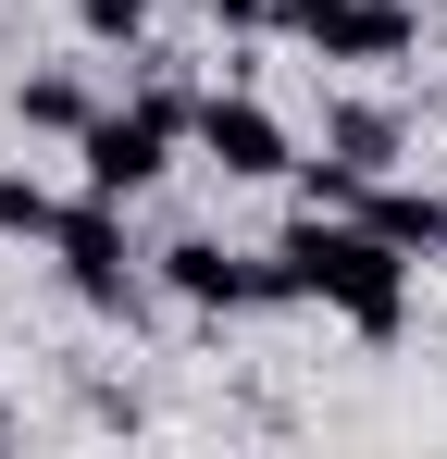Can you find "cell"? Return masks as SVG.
Returning <instances> with one entry per match:
<instances>
[{
  "instance_id": "6da1fadb",
  "label": "cell",
  "mask_w": 447,
  "mask_h": 459,
  "mask_svg": "<svg viewBox=\"0 0 447 459\" xmlns=\"http://www.w3.org/2000/svg\"><path fill=\"white\" fill-rule=\"evenodd\" d=\"M261 261H274V310L323 299L336 323H348V335H372V348L410 323V261H398V248H385L361 212H298V224L274 236Z\"/></svg>"
},
{
  "instance_id": "7a4b0ae2",
  "label": "cell",
  "mask_w": 447,
  "mask_h": 459,
  "mask_svg": "<svg viewBox=\"0 0 447 459\" xmlns=\"http://www.w3.org/2000/svg\"><path fill=\"white\" fill-rule=\"evenodd\" d=\"M174 137H199V100H187V87H149L137 112H87V137H74L87 199H149L162 161H174Z\"/></svg>"
},
{
  "instance_id": "3957f363",
  "label": "cell",
  "mask_w": 447,
  "mask_h": 459,
  "mask_svg": "<svg viewBox=\"0 0 447 459\" xmlns=\"http://www.w3.org/2000/svg\"><path fill=\"white\" fill-rule=\"evenodd\" d=\"M50 261H63V286H74L87 310L137 323V248H125V199H87V186H74L63 224H50Z\"/></svg>"
},
{
  "instance_id": "277c9868",
  "label": "cell",
  "mask_w": 447,
  "mask_h": 459,
  "mask_svg": "<svg viewBox=\"0 0 447 459\" xmlns=\"http://www.w3.org/2000/svg\"><path fill=\"white\" fill-rule=\"evenodd\" d=\"M199 161H212L224 186H261V174H286V125H274V112H261V100H236V87H212V100H199Z\"/></svg>"
},
{
  "instance_id": "5b68a950",
  "label": "cell",
  "mask_w": 447,
  "mask_h": 459,
  "mask_svg": "<svg viewBox=\"0 0 447 459\" xmlns=\"http://www.w3.org/2000/svg\"><path fill=\"white\" fill-rule=\"evenodd\" d=\"M162 286H174L187 310H274V261L212 248V236H174V248H162Z\"/></svg>"
},
{
  "instance_id": "8992f818",
  "label": "cell",
  "mask_w": 447,
  "mask_h": 459,
  "mask_svg": "<svg viewBox=\"0 0 447 459\" xmlns=\"http://www.w3.org/2000/svg\"><path fill=\"white\" fill-rule=\"evenodd\" d=\"M298 38H311L323 63H398V50L423 38V13H410V0H323Z\"/></svg>"
},
{
  "instance_id": "52a82bcc",
  "label": "cell",
  "mask_w": 447,
  "mask_h": 459,
  "mask_svg": "<svg viewBox=\"0 0 447 459\" xmlns=\"http://www.w3.org/2000/svg\"><path fill=\"white\" fill-rule=\"evenodd\" d=\"M361 224L385 236L398 261H435V248H447V199H435V186H398V174H372V186H361Z\"/></svg>"
},
{
  "instance_id": "ba28073f",
  "label": "cell",
  "mask_w": 447,
  "mask_h": 459,
  "mask_svg": "<svg viewBox=\"0 0 447 459\" xmlns=\"http://www.w3.org/2000/svg\"><path fill=\"white\" fill-rule=\"evenodd\" d=\"M323 150L348 161V174H398V150H410V125H398L385 100H336V112H323Z\"/></svg>"
},
{
  "instance_id": "9c48e42d",
  "label": "cell",
  "mask_w": 447,
  "mask_h": 459,
  "mask_svg": "<svg viewBox=\"0 0 447 459\" xmlns=\"http://www.w3.org/2000/svg\"><path fill=\"white\" fill-rule=\"evenodd\" d=\"M87 112H100V100H87V87L74 75H13V125H25V137H87Z\"/></svg>"
},
{
  "instance_id": "30bf717a",
  "label": "cell",
  "mask_w": 447,
  "mask_h": 459,
  "mask_svg": "<svg viewBox=\"0 0 447 459\" xmlns=\"http://www.w3.org/2000/svg\"><path fill=\"white\" fill-rule=\"evenodd\" d=\"M50 224H63V199H50L38 174H0V236H25V248H50Z\"/></svg>"
},
{
  "instance_id": "8fae6325",
  "label": "cell",
  "mask_w": 447,
  "mask_h": 459,
  "mask_svg": "<svg viewBox=\"0 0 447 459\" xmlns=\"http://www.w3.org/2000/svg\"><path fill=\"white\" fill-rule=\"evenodd\" d=\"M149 13H162V0H74V25H87V38H137Z\"/></svg>"
},
{
  "instance_id": "7c38bea8",
  "label": "cell",
  "mask_w": 447,
  "mask_h": 459,
  "mask_svg": "<svg viewBox=\"0 0 447 459\" xmlns=\"http://www.w3.org/2000/svg\"><path fill=\"white\" fill-rule=\"evenodd\" d=\"M311 13H323V0H261V25H286V38L311 25Z\"/></svg>"
},
{
  "instance_id": "4fadbf2b",
  "label": "cell",
  "mask_w": 447,
  "mask_h": 459,
  "mask_svg": "<svg viewBox=\"0 0 447 459\" xmlns=\"http://www.w3.org/2000/svg\"><path fill=\"white\" fill-rule=\"evenodd\" d=\"M199 13H212V25H261V0H199Z\"/></svg>"
}]
</instances>
